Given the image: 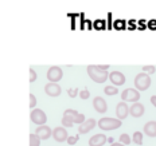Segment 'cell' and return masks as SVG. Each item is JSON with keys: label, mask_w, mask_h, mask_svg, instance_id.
Returning <instances> with one entry per match:
<instances>
[{"label": "cell", "mask_w": 156, "mask_h": 146, "mask_svg": "<svg viewBox=\"0 0 156 146\" xmlns=\"http://www.w3.org/2000/svg\"><path fill=\"white\" fill-rule=\"evenodd\" d=\"M86 71H87V75H89V78L93 80V82H96V83H105L106 80L109 79L108 71H101L97 66H94V64L87 66Z\"/></svg>", "instance_id": "1"}, {"label": "cell", "mask_w": 156, "mask_h": 146, "mask_svg": "<svg viewBox=\"0 0 156 146\" xmlns=\"http://www.w3.org/2000/svg\"><path fill=\"white\" fill-rule=\"evenodd\" d=\"M73 125H74V121L71 117H66V115L62 117V126L63 127H73Z\"/></svg>", "instance_id": "20"}, {"label": "cell", "mask_w": 156, "mask_h": 146, "mask_svg": "<svg viewBox=\"0 0 156 146\" xmlns=\"http://www.w3.org/2000/svg\"><path fill=\"white\" fill-rule=\"evenodd\" d=\"M93 107L96 110L97 113H100V114H104V113L108 111V103H106V100L102 98V97H94L93 99Z\"/></svg>", "instance_id": "7"}, {"label": "cell", "mask_w": 156, "mask_h": 146, "mask_svg": "<svg viewBox=\"0 0 156 146\" xmlns=\"http://www.w3.org/2000/svg\"><path fill=\"white\" fill-rule=\"evenodd\" d=\"M35 134H37L41 139H48L51 135H53V130H51L50 126L42 125V126H38V127H37V130H35Z\"/></svg>", "instance_id": "14"}, {"label": "cell", "mask_w": 156, "mask_h": 146, "mask_svg": "<svg viewBox=\"0 0 156 146\" xmlns=\"http://www.w3.org/2000/svg\"><path fill=\"white\" fill-rule=\"evenodd\" d=\"M61 91H62V89H61V86L58 85V83H51V82H48L47 85L44 86V93H46L48 97H51V98L59 97V95H61Z\"/></svg>", "instance_id": "11"}, {"label": "cell", "mask_w": 156, "mask_h": 146, "mask_svg": "<svg viewBox=\"0 0 156 146\" xmlns=\"http://www.w3.org/2000/svg\"><path fill=\"white\" fill-rule=\"evenodd\" d=\"M98 127L101 130H105V131H110V130H116L119 129L120 126L122 125V122L117 118H110V117H105V118H101L98 121Z\"/></svg>", "instance_id": "2"}, {"label": "cell", "mask_w": 156, "mask_h": 146, "mask_svg": "<svg viewBox=\"0 0 156 146\" xmlns=\"http://www.w3.org/2000/svg\"><path fill=\"white\" fill-rule=\"evenodd\" d=\"M141 70H143V73L148 74V75H151V74H155V71H156L155 66H143Z\"/></svg>", "instance_id": "23"}, {"label": "cell", "mask_w": 156, "mask_h": 146, "mask_svg": "<svg viewBox=\"0 0 156 146\" xmlns=\"http://www.w3.org/2000/svg\"><path fill=\"white\" fill-rule=\"evenodd\" d=\"M97 67H98V69L101 70V71H108V69H109V64H105V66H104V64H98Z\"/></svg>", "instance_id": "29"}, {"label": "cell", "mask_w": 156, "mask_h": 146, "mask_svg": "<svg viewBox=\"0 0 156 146\" xmlns=\"http://www.w3.org/2000/svg\"><path fill=\"white\" fill-rule=\"evenodd\" d=\"M78 95H80V98L82 99V100L89 99V98H90V91H89V90H87V89H83V90H81Z\"/></svg>", "instance_id": "24"}, {"label": "cell", "mask_w": 156, "mask_h": 146, "mask_svg": "<svg viewBox=\"0 0 156 146\" xmlns=\"http://www.w3.org/2000/svg\"><path fill=\"white\" fill-rule=\"evenodd\" d=\"M37 106V98L34 94H30V109H34Z\"/></svg>", "instance_id": "28"}, {"label": "cell", "mask_w": 156, "mask_h": 146, "mask_svg": "<svg viewBox=\"0 0 156 146\" xmlns=\"http://www.w3.org/2000/svg\"><path fill=\"white\" fill-rule=\"evenodd\" d=\"M140 99V91H137L136 89H125L121 93V100L122 102H132L136 103Z\"/></svg>", "instance_id": "4"}, {"label": "cell", "mask_w": 156, "mask_h": 146, "mask_svg": "<svg viewBox=\"0 0 156 146\" xmlns=\"http://www.w3.org/2000/svg\"><path fill=\"white\" fill-rule=\"evenodd\" d=\"M106 141H108V138L105 134H94L89 139V146H104Z\"/></svg>", "instance_id": "16"}, {"label": "cell", "mask_w": 156, "mask_h": 146, "mask_svg": "<svg viewBox=\"0 0 156 146\" xmlns=\"http://www.w3.org/2000/svg\"><path fill=\"white\" fill-rule=\"evenodd\" d=\"M63 115L71 117V118H73V121H74V123H78V125H81V123H83V122L86 121V119H85V115L81 114V113H78L77 110L67 109V110H65V111H63Z\"/></svg>", "instance_id": "13"}, {"label": "cell", "mask_w": 156, "mask_h": 146, "mask_svg": "<svg viewBox=\"0 0 156 146\" xmlns=\"http://www.w3.org/2000/svg\"><path fill=\"white\" fill-rule=\"evenodd\" d=\"M132 142L136 145H143V133L140 131H135L132 137Z\"/></svg>", "instance_id": "18"}, {"label": "cell", "mask_w": 156, "mask_h": 146, "mask_svg": "<svg viewBox=\"0 0 156 146\" xmlns=\"http://www.w3.org/2000/svg\"><path fill=\"white\" fill-rule=\"evenodd\" d=\"M104 93H105L106 95H117V94H119V90H117L116 86H105Z\"/></svg>", "instance_id": "19"}, {"label": "cell", "mask_w": 156, "mask_h": 146, "mask_svg": "<svg viewBox=\"0 0 156 146\" xmlns=\"http://www.w3.org/2000/svg\"><path fill=\"white\" fill-rule=\"evenodd\" d=\"M135 86H136V90L137 91H144V90H148L149 86H151V76L148 74H144V73H140L135 76Z\"/></svg>", "instance_id": "3"}, {"label": "cell", "mask_w": 156, "mask_h": 146, "mask_svg": "<svg viewBox=\"0 0 156 146\" xmlns=\"http://www.w3.org/2000/svg\"><path fill=\"white\" fill-rule=\"evenodd\" d=\"M30 118H31V121L34 122L35 125H38V126L46 125V122H47L46 113H44L43 110H41V109H34L32 110L31 114H30Z\"/></svg>", "instance_id": "5"}, {"label": "cell", "mask_w": 156, "mask_h": 146, "mask_svg": "<svg viewBox=\"0 0 156 146\" xmlns=\"http://www.w3.org/2000/svg\"><path fill=\"white\" fill-rule=\"evenodd\" d=\"M96 125H97V121H96V119H93V118L86 119L85 122L81 123V125L78 126V134H86V133L92 131L93 129L96 127Z\"/></svg>", "instance_id": "10"}, {"label": "cell", "mask_w": 156, "mask_h": 146, "mask_svg": "<svg viewBox=\"0 0 156 146\" xmlns=\"http://www.w3.org/2000/svg\"><path fill=\"white\" fill-rule=\"evenodd\" d=\"M109 80L113 83V86H122L125 83V75L121 71H112L109 74Z\"/></svg>", "instance_id": "12"}, {"label": "cell", "mask_w": 156, "mask_h": 146, "mask_svg": "<svg viewBox=\"0 0 156 146\" xmlns=\"http://www.w3.org/2000/svg\"><path fill=\"white\" fill-rule=\"evenodd\" d=\"M67 94H69L70 98H76L80 93H78V89H69L67 90Z\"/></svg>", "instance_id": "27"}, {"label": "cell", "mask_w": 156, "mask_h": 146, "mask_svg": "<svg viewBox=\"0 0 156 146\" xmlns=\"http://www.w3.org/2000/svg\"><path fill=\"white\" fill-rule=\"evenodd\" d=\"M28 74H30V83L35 82V80H37V73H35V70L34 69H30Z\"/></svg>", "instance_id": "26"}, {"label": "cell", "mask_w": 156, "mask_h": 146, "mask_svg": "<svg viewBox=\"0 0 156 146\" xmlns=\"http://www.w3.org/2000/svg\"><path fill=\"white\" fill-rule=\"evenodd\" d=\"M53 138L57 142H65V141H67V138H69V134H67L66 127H63V126H58V127L53 129Z\"/></svg>", "instance_id": "8"}, {"label": "cell", "mask_w": 156, "mask_h": 146, "mask_svg": "<svg viewBox=\"0 0 156 146\" xmlns=\"http://www.w3.org/2000/svg\"><path fill=\"white\" fill-rule=\"evenodd\" d=\"M28 145L30 146H39L41 145V138H39L35 133H32V134H30V144Z\"/></svg>", "instance_id": "21"}, {"label": "cell", "mask_w": 156, "mask_h": 146, "mask_svg": "<svg viewBox=\"0 0 156 146\" xmlns=\"http://www.w3.org/2000/svg\"><path fill=\"white\" fill-rule=\"evenodd\" d=\"M144 111H145L144 105H143V103H140V102L133 103L131 107H129V114H131L132 117H135V118H140V117H143Z\"/></svg>", "instance_id": "15"}, {"label": "cell", "mask_w": 156, "mask_h": 146, "mask_svg": "<svg viewBox=\"0 0 156 146\" xmlns=\"http://www.w3.org/2000/svg\"><path fill=\"white\" fill-rule=\"evenodd\" d=\"M151 103L156 107V95H152L151 97Z\"/></svg>", "instance_id": "30"}, {"label": "cell", "mask_w": 156, "mask_h": 146, "mask_svg": "<svg viewBox=\"0 0 156 146\" xmlns=\"http://www.w3.org/2000/svg\"><path fill=\"white\" fill-rule=\"evenodd\" d=\"M116 115H117V119H120V121L125 119L129 115V106L125 102H122V100L119 102L116 106Z\"/></svg>", "instance_id": "9"}, {"label": "cell", "mask_w": 156, "mask_h": 146, "mask_svg": "<svg viewBox=\"0 0 156 146\" xmlns=\"http://www.w3.org/2000/svg\"><path fill=\"white\" fill-rule=\"evenodd\" d=\"M63 78V71L58 66H51L47 70V79L51 83H58Z\"/></svg>", "instance_id": "6"}, {"label": "cell", "mask_w": 156, "mask_h": 146, "mask_svg": "<svg viewBox=\"0 0 156 146\" xmlns=\"http://www.w3.org/2000/svg\"><path fill=\"white\" fill-rule=\"evenodd\" d=\"M144 133L145 135L151 138H155L156 137V121H149L144 125Z\"/></svg>", "instance_id": "17"}, {"label": "cell", "mask_w": 156, "mask_h": 146, "mask_svg": "<svg viewBox=\"0 0 156 146\" xmlns=\"http://www.w3.org/2000/svg\"><path fill=\"white\" fill-rule=\"evenodd\" d=\"M132 142V138L129 137L126 133H124V134H121L120 135V144H122V145H125V146H128L129 144Z\"/></svg>", "instance_id": "22"}, {"label": "cell", "mask_w": 156, "mask_h": 146, "mask_svg": "<svg viewBox=\"0 0 156 146\" xmlns=\"http://www.w3.org/2000/svg\"><path fill=\"white\" fill-rule=\"evenodd\" d=\"M110 146H125L122 144H116V142H113V144H110Z\"/></svg>", "instance_id": "31"}, {"label": "cell", "mask_w": 156, "mask_h": 146, "mask_svg": "<svg viewBox=\"0 0 156 146\" xmlns=\"http://www.w3.org/2000/svg\"><path fill=\"white\" fill-rule=\"evenodd\" d=\"M78 139H80V134H76V135H71V137L67 138V141H66V142H67L69 145L73 146V145H76L77 142H78Z\"/></svg>", "instance_id": "25"}]
</instances>
